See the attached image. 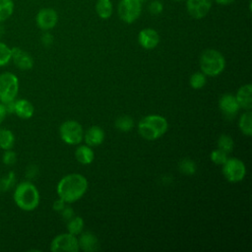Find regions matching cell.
Returning <instances> with one entry per match:
<instances>
[{"mask_svg": "<svg viewBox=\"0 0 252 252\" xmlns=\"http://www.w3.org/2000/svg\"><path fill=\"white\" fill-rule=\"evenodd\" d=\"M88 189L87 178L79 173H72L64 176L57 184V194L66 203H73L79 200Z\"/></svg>", "mask_w": 252, "mask_h": 252, "instance_id": "cell-1", "label": "cell"}, {"mask_svg": "<svg viewBox=\"0 0 252 252\" xmlns=\"http://www.w3.org/2000/svg\"><path fill=\"white\" fill-rule=\"evenodd\" d=\"M13 199L18 208L23 211H32L39 204V192L31 181L20 182L13 194Z\"/></svg>", "mask_w": 252, "mask_h": 252, "instance_id": "cell-2", "label": "cell"}, {"mask_svg": "<svg viewBox=\"0 0 252 252\" xmlns=\"http://www.w3.org/2000/svg\"><path fill=\"white\" fill-rule=\"evenodd\" d=\"M166 119L158 114H152L144 117L138 124L139 134L146 140H156L161 137L167 130Z\"/></svg>", "mask_w": 252, "mask_h": 252, "instance_id": "cell-3", "label": "cell"}, {"mask_svg": "<svg viewBox=\"0 0 252 252\" xmlns=\"http://www.w3.org/2000/svg\"><path fill=\"white\" fill-rule=\"evenodd\" d=\"M200 67L202 73L207 76H218L225 67L223 55L216 49H206L200 56Z\"/></svg>", "mask_w": 252, "mask_h": 252, "instance_id": "cell-4", "label": "cell"}, {"mask_svg": "<svg viewBox=\"0 0 252 252\" xmlns=\"http://www.w3.org/2000/svg\"><path fill=\"white\" fill-rule=\"evenodd\" d=\"M20 89L18 77L11 72L0 74V101L4 104L16 99Z\"/></svg>", "mask_w": 252, "mask_h": 252, "instance_id": "cell-5", "label": "cell"}, {"mask_svg": "<svg viewBox=\"0 0 252 252\" xmlns=\"http://www.w3.org/2000/svg\"><path fill=\"white\" fill-rule=\"evenodd\" d=\"M59 134L63 142L68 145H78L82 142L84 131L81 124L74 120H68L61 124Z\"/></svg>", "mask_w": 252, "mask_h": 252, "instance_id": "cell-6", "label": "cell"}, {"mask_svg": "<svg viewBox=\"0 0 252 252\" xmlns=\"http://www.w3.org/2000/svg\"><path fill=\"white\" fill-rule=\"evenodd\" d=\"M141 11L140 0H121L117 8L119 18L126 24L134 23L140 17Z\"/></svg>", "mask_w": 252, "mask_h": 252, "instance_id": "cell-7", "label": "cell"}, {"mask_svg": "<svg viewBox=\"0 0 252 252\" xmlns=\"http://www.w3.org/2000/svg\"><path fill=\"white\" fill-rule=\"evenodd\" d=\"M222 173L225 179L229 182H239L246 174V167L242 160L231 158H227L222 164Z\"/></svg>", "mask_w": 252, "mask_h": 252, "instance_id": "cell-8", "label": "cell"}, {"mask_svg": "<svg viewBox=\"0 0 252 252\" xmlns=\"http://www.w3.org/2000/svg\"><path fill=\"white\" fill-rule=\"evenodd\" d=\"M79 248L78 238L69 232L57 235L50 243L52 252H77Z\"/></svg>", "mask_w": 252, "mask_h": 252, "instance_id": "cell-9", "label": "cell"}, {"mask_svg": "<svg viewBox=\"0 0 252 252\" xmlns=\"http://www.w3.org/2000/svg\"><path fill=\"white\" fill-rule=\"evenodd\" d=\"M58 21V15L54 9L43 8L38 11L35 22L39 29L43 31H48L53 29Z\"/></svg>", "mask_w": 252, "mask_h": 252, "instance_id": "cell-10", "label": "cell"}, {"mask_svg": "<svg viewBox=\"0 0 252 252\" xmlns=\"http://www.w3.org/2000/svg\"><path fill=\"white\" fill-rule=\"evenodd\" d=\"M188 14L194 19H202L208 15L212 8V0H187Z\"/></svg>", "mask_w": 252, "mask_h": 252, "instance_id": "cell-11", "label": "cell"}, {"mask_svg": "<svg viewBox=\"0 0 252 252\" xmlns=\"http://www.w3.org/2000/svg\"><path fill=\"white\" fill-rule=\"evenodd\" d=\"M11 60L21 70H30L33 66L32 57L25 50L20 47H13Z\"/></svg>", "mask_w": 252, "mask_h": 252, "instance_id": "cell-12", "label": "cell"}, {"mask_svg": "<svg viewBox=\"0 0 252 252\" xmlns=\"http://www.w3.org/2000/svg\"><path fill=\"white\" fill-rule=\"evenodd\" d=\"M138 42L145 49H154L159 42V35L156 30L147 28L139 32Z\"/></svg>", "mask_w": 252, "mask_h": 252, "instance_id": "cell-13", "label": "cell"}, {"mask_svg": "<svg viewBox=\"0 0 252 252\" xmlns=\"http://www.w3.org/2000/svg\"><path fill=\"white\" fill-rule=\"evenodd\" d=\"M219 106L222 113L227 117H233L239 110L240 106L237 102L235 95L231 94H223L219 101Z\"/></svg>", "mask_w": 252, "mask_h": 252, "instance_id": "cell-14", "label": "cell"}, {"mask_svg": "<svg viewBox=\"0 0 252 252\" xmlns=\"http://www.w3.org/2000/svg\"><path fill=\"white\" fill-rule=\"evenodd\" d=\"M14 113L22 119H30L34 113V107L32 102L26 98L15 99Z\"/></svg>", "mask_w": 252, "mask_h": 252, "instance_id": "cell-15", "label": "cell"}, {"mask_svg": "<svg viewBox=\"0 0 252 252\" xmlns=\"http://www.w3.org/2000/svg\"><path fill=\"white\" fill-rule=\"evenodd\" d=\"M240 107L250 110L252 108V85L246 84L241 86L235 95Z\"/></svg>", "mask_w": 252, "mask_h": 252, "instance_id": "cell-16", "label": "cell"}, {"mask_svg": "<svg viewBox=\"0 0 252 252\" xmlns=\"http://www.w3.org/2000/svg\"><path fill=\"white\" fill-rule=\"evenodd\" d=\"M83 138L88 146H98L104 140V131L98 126H92L87 130Z\"/></svg>", "mask_w": 252, "mask_h": 252, "instance_id": "cell-17", "label": "cell"}, {"mask_svg": "<svg viewBox=\"0 0 252 252\" xmlns=\"http://www.w3.org/2000/svg\"><path fill=\"white\" fill-rule=\"evenodd\" d=\"M79 241V247L82 248L84 251L87 252H94L96 251L99 247L98 245V240L95 237L94 234H93L92 232H84L81 236Z\"/></svg>", "mask_w": 252, "mask_h": 252, "instance_id": "cell-18", "label": "cell"}, {"mask_svg": "<svg viewBox=\"0 0 252 252\" xmlns=\"http://www.w3.org/2000/svg\"><path fill=\"white\" fill-rule=\"evenodd\" d=\"M75 157L82 164H90L94 158V154L90 146H80L75 152Z\"/></svg>", "mask_w": 252, "mask_h": 252, "instance_id": "cell-19", "label": "cell"}, {"mask_svg": "<svg viewBox=\"0 0 252 252\" xmlns=\"http://www.w3.org/2000/svg\"><path fill=\"white\" fill-rule=\"evenodd\" d=\"M112 3L110 0H97L95 3V12L97 16L103 20L110 18L112 15Z\"/></svg>", "mask_w": 252, "mask_h": 252, "instance_id": "cell-20", "label": "cell"}, {"mask_svg": "<svg viewBox=\"0 0 252 252\" xmlns=\"http://www.w3.org/2000/svg\"><path fill=\"white\" fill-rule=\"evenodd\" d=\"M15 145V136L13 132L6 128H0V149L10 150Z\"/></svg>", "mask_w": 252, "mask_h": 252, "instance_id": "cell-21", "label": "cell"}, {"mask_svg": "<svg viewBox=\"0 0 252 252\" xmlns=\"http://www.w3.org/2000/svg\"><path fill=\"white\" fill-rule=\"evenodd\" d=\"M239 128L241 132L246 136L252 135V112L247 110L244 112L239 119Z\"/></svg>", "mask_w": 252, "mask_h": 252, "instance_id": "cell-22", "label": "cell"}, {"mask_svg": "<svg viewBox=\"0 0 252 252\" xmlns=\"http://www.w3.org/2000/svg\"><path fill=\"white\" fill-rule=\"evenodd\" d=\"M14 11L12 0H0V23L9 19Z\"/></svg>", "mask_w": 252, "mask_h": 252, "instance_id": "cell-23", "label": "cell"}, {"mask_svg": "<svg viewBox=\"0 0 252 252\" xmlns=\"http://www.w3.org/2000/svg\"><path fill=\"white\" fill-rule=\"evenodd\" d=\"M83 227H84V220L81 217L71 218L67 224L68 232L72 233L74 235L79 234L82 231Z\"/></svg>", "mask_w": 252, "mask_h": 252, "instance_id": "cell-24", "label": "cell"}, {"mask_svg": "<svg viewBox=\"0 0 252 252\" xmlns=\"http://www.w3.org/2000/svg\"><path fill=\"white\" fill-rule=\"evenodd\" d=\"M16 175L14 171H9L5 176L0 178V192L9 191L15 184Z\"/></svg>", "mask_w": 252, "mask_h": 252, "instance_id": "cell-25", "label": "cell"}, {"mask_svg": "<svg viewBox=\"0 0 252 252\" xmlns=\"http://www.w3.org/2000/svg\"><path fill=\"white\" fill-rule=\"evenodd\" d=\"M233 140L230 136L222 134L220 136V138L218 139V149L222 150L225 153H230L233 150Z\"/></svg>", "mask_w": 252, "mask_h": 252, "instance_id": "cell-26", "label": "cell"}, {"mask_svg": "<svg viewBox=\"0 0 252 252\" xmlns=\"http://www.w3.org/2000/svg\"><path fill=\"white\" fill-rule=\"evenodd\" d=\"M134 125V121L133 119L128 116V115H122L120 117H118L116 120H115V126L117 129L123 131V132H127L129 130L132 129Z\"/></svg>", "mask_w": 252, "mask_h": 252, "instance_id": "cell-27", "label": "cell"}, {"mask_svg": "<svg viewBox=\"0 0 252 252\" xmlns=\"http://www.w3.org/2000/svg\"><path fill=\"white\" fill-rule=\"evenodd\" d=\"M11 57H12L11 48L4 42L0 41V67H4L8 65L11 61Z\"/></svg>", "mask_w": 252, "mask_h": 252, "instance_id": "cell-28", "label": "cell"}, {"mask_svg": "<svg viewBox=\"0 0 252 252\" xmlns=\"http://www.w3.org/2000/svg\"><path fill=\"white\" fill-rule=\"evenodd\" d=\"M205 84H206V77L204 73L196 72L190 77V86L195 90L202 89L205 86Z\"/></svg>", "mask_w": 252, "mask_h": 252, "instance_id": "cell-29", "label": "cell"}, {"mask_svg": "<svg viewBox=\"0 0 252 252\" xmlns=\"http://www.w3.org/2000/svg\"><path fill=\"white\" fill-rule=\"evenodd\" d=\"M179 170L186 175H191L195 172L196 170V166L195 163L189 159V158H184L180 161L179 163Z\"/></svg>", "mask_w": 252, "mask_h": 252, "instance_id": "cell-30", "label": "cell"}, {"mask_svg": "<svg viewBox=\"0 0 252 252\" xmlns=\"http://www.w3.org/2000/svg\"><path fill=\"white\" fill-rule=\"evenodd\" d=\"M211 160L216 164H223L227 159V153L220 149H217L211 153Z\"/></svg>", "mask_w": 252, "mask_h": 252, "instance_id": "cell-31", "label": "cell"}, {"mask_svg": "<svg viewBox=\"0 0 252 252\" xmlns=\"http://www.w3.org/2000/svg\"><path fill=\"white\" fill-rule=\"evenodd\" d=\"M16 161H17L16 153L12 149L5 150L2 155V162L7 166H11V165L15 164Z\"/></svg>", "mask_w": 252, "mask_h": 252, "instance_id": "cell-32", "label": "cell"}, {"mask_svg": "<svg viewBox=\"0 0 252 252\" xmlns=\"http://www.w3.org/2000/svg\"><path fill=\"white\" fill-rule=\"evenodd\" d=\"M163 10V5L160 1L155 0L149 6V11L153 15H159Z\"/></svg>", "mask_w": 252, "mask_h": 252, "instance_id": "cell-33", "label": "cell"}, {"mask_svg": "<svg viewBox=\"0 0 252 252\" xmlns=\"http://www.w3.org/2000/svg\"><path fill=\"white\" fill-rule=\"evenodd\" d=\"M52 41H53V37H52V35H51L50 33L45 32V33L42 34V36H41V42H42L45 46H49V45L52 43Z\"/></svg>", "mask_w": 252, "mask_h": 252, "instance_id": "cell-34", "label": "cell"}, {"mask_svg": "<svg viewBox=\"0 0 252 252\" xmlns=\"http://www.w3.org/2000/svg\"><path fill=\"white\" fill-rule=\"evenodd\" d=\"M7 114H8V111H7L6 105L0 101V124L5 120Z\"/></svg>", "mask_w": 252, "mask_h": 252, "instance_id": "cell-35", "label": "cell"}, {"mask_svg": "<svg viewBox=\"0 0 252 252\" xmlns=\"http://www.w3.org/2000/svg\"><path fill=\"white\" fill-rule=\"evenodd\" d=\"M64 201L62 200V199H58L57 201H55L54 202V204H53V209L55 210V211H58V212H61L64 208H65V206H64Z\"/></svg>", "mask_w": 252, "mask_h": 252, "instance_id": "cell-36", "label": "cell"}, {"mask_svg": "<svg viewBox=\"0 0 252 252\" xmlns=\"http://www.w3.org/2000/svg\"><path fill=\"white\" fill-rule=\"evenodd\" d=\"M62 216L65 219H71L73 216V210L71 208H64L62 210Z\"/></svg>", "mask_w": 252, "mask_h": 252, "instance_id": "cell-37", "label": "cell"}, {"mask_svg": "<svg viewBox=\"0 0 252 252\" xmlns=\"http://www.w3.org/2000/svg\"><path fill=\"white\" fill-rule=\"evenodd\" d=\"M218 4H220V5H223V6H225V5H230L231 3H233L235 0H215Z\"/></svg>", "mask_w": 252, "mask_h": 252, "instance_id": "cell-38", "label": "cell"}, {"mask_svg": "<svg viewBox=\"0 0 252 252\" xmlns=\"http://www.w3.org/2000/svg\"><path fill=\"white\" fill-rule=\"evenodd\" d=\"M174 1H181V0H174Z\"/></svg>", "mask_w": 252, "mask_h": 252, "instance_id": "cell-39", "label": "cell"}, {"mask_svg": "<svg viewBox=\"0 0 252 252\" xmlns=\"http://www.w3.org/2000/svg\"><path fill=\"white\" fill-rule=\"evenodd\" d=\"M140 1H141V0H140Z\"/></svg>", "mask_w": 252, "mask_h": 252, "instance_id": "cell-40", "label": "cell"}]
</instances>
